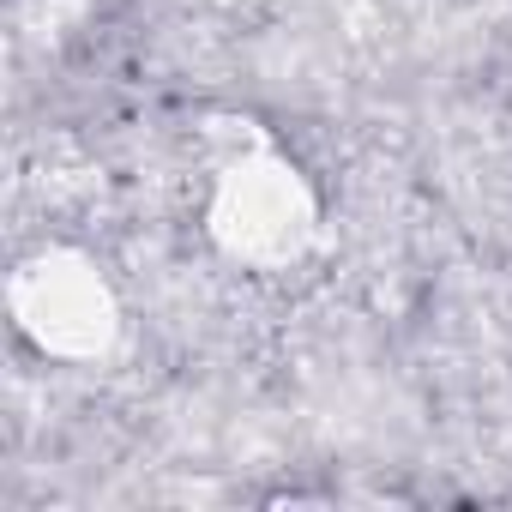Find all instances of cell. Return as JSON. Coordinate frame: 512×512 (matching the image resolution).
<instances>
[{"instance_id":"2","label":"cell","mask_w":512,"mask_h":512,"mask_svg":"<svg viewBox=\"0 0 512 512\" xmlns=\"http://www.w3.org/2000/svg\"><path fill=\"white\" fill-rule=\"evenodd\" d=\"M13 326L31 350L55 362H97L121 332V302L103 266L79 247H37L7 284Z\"/></svg>"},{"instance_id":"1","label":"cell","mask_w":512,"mask_h":512,"mask_svg":"<svg viewBox=\"0 0 512 512\" xmlns=\"http://www.w3.org/2000/svg\"><path fill=\"white\" fill-rule=\"evenodd\" d=\"M205 229L223 260H235L247 272H290L320 235V193L253 127L241 145H229L217 157Z\"/></svg>"}]
</instances>
